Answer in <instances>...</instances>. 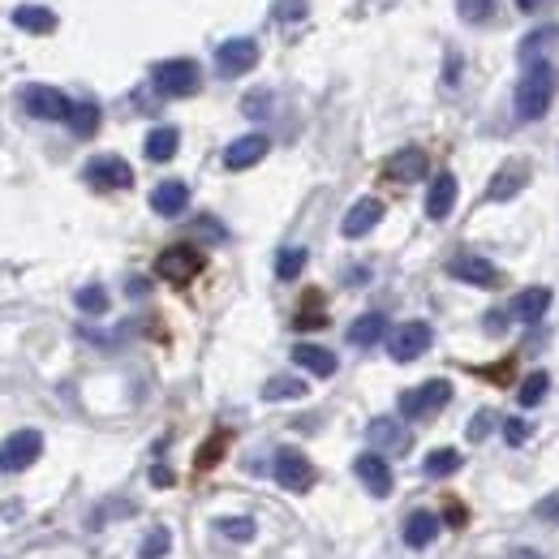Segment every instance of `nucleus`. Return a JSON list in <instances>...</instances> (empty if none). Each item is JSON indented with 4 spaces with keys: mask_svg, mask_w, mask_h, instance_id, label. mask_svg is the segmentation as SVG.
Instances as JSON below:
<instances>
[{
    "mask_svg": "<svg viewBox=\"0 0 559 559\" xmlns=\"http://www.w3.org/2000/svg\"><path fill=\"white\" fill-rule=\"evenodd\" d=\"M555 86H559L555 65H547V61L529 65L525 78L516 82V117H521V121L547 117V108H551V99H555Z\"/></svg>",
    "mask_w": 559,
    "mask_h": 559,
    "instance_id": "obj_1",
    "label": "nucleus"
},
{
    "mask_svg": "<svg viewBox=\"0 0 559 559\" xmlns=\"http://www.w3.org/2000/svg\"><path fill=\"white\" fill-rule=\"evenodd\" d=\"M448 400H452V383L448 379H430L422 387H409V392H400V418L422 422V418H430V413H439Z\"/></svg>",
    "mask_w": 559,
    "mask_h": 559,
    "instance_id": "obj_2",
    "label": "nucleus"
},
{
    "mask_svg": "<svg viewBox=\"0 0 559 559\" xmlns=\"http://www.w3.org/2000/svg\"><path fill=\"white\" fill-rule=\"evenodd\" d=\"M155 78V91L168 95V99H185L198 91V82H203V74H198L194 61H185V56H177V61H160L151 69Z\"/></svg>",
    "mask_w": 559,
    "mask_h": 559,
    "instance_id": "obj_3",
    "label": "nucleus"
},
{
    "mask_svg": "<svg viewBox=\"0 0 559 559\" xmlns=\"http://www.w3.org/2000/svg\"><path fill=\"white\" fill-rule=\"evenodd\" d=\"M155 271H160V280L185 289V284H190L198 271H203V254H198L194 246H168L160 258H155Z\"/></svg>",
    "mask_w": 559,
    "mask_h": 559,
    "instance_id": "obj_4",
    "label": "nucleus"
},
{
    "mask_svg": "<svg viewBox=\"0 0 559 559\" xmlns=\"http://www.w3.org/2000/svg\"><path fill=\"white\" fill-rule=\"evenodd\" d=\"M43 452V435L39 430H13V435L0 443V469L5 473H18V469H31Z\"/></svg>",
    "mask_w": 559,
    "mask_h": 559,
    "instance_id": "obj_5",
    "label": "nucleus"
},
{
    "mask_svg": "<svg viewBox=\"0 0 559 559\" xmlns=\"http://www.w3.org/2000/svg\"><path fill=\"white\" fill-rule=\"evenodd\" d=\"M426 349H430V327L422 319L400 323L396 332L387 336V353H392V362H418Z\"/></svg>",
    "mask_w": 559,
    "mask_h": 559,
    "instance_id": "obj_6",
    "label": "nucleus"
},
{
    "mask_svg": "<svg viewBox=\"0 0 559 559\" xmlns=\"http://www.w3.org/2000/svg\"><path fill=\"white\" fill-rule=\"evenodd\" d=\"M22 104H26V112L31 117H39V121H69V112H74V104L56 91V86H43V82H35V86H26L22 91Z\"/></svg>",
    "mask_w": 559,
    "mask_h": 559,
    "instance_id": "obj_7",
    "label": "nucleus"
},
{
    "mask_svg": "<svg viewBox=\"0 0 559 559\" xmlns=\"http://www.w3.org/2000/svg\"><path fill=\"white\" fill-rule=\"evenodd\" d=\"M254 65H258L254 39H224L220 48H215V69H220L224 78H241V74H250Z\"/></svg>",
    "mask_w": 559,
    "mask_h": 559,
    "instance_id": "obj_8",
    "label": "nucleus"
},
{
    "mask_svg": "<svg viewBox=\"0 0 559 559\" xmlns=\"http://www.w3.org/2000/svg\"><path fill=\"white\" fill-rule=\"evenodd\" d=\"M86 181H91L95 190H129V185H134V168H129L121 155H95V160L86 164Z\"/></svg>",
    "mask_w": 559,
    "mask_h": 559,
    "instance_id": "obj_9",
    "label": "nucleus"
},
{
    "mask_svg": "<svg viewBox=\"0 0 559 559\" xmlns=\"http://www.w3.org/2000/svg\"><path fill=\"white\" fill-rule=\"evenodd\" d=\"M276 482L284 486V491H293V495H306L310 486H314V465L301 452L280 448L276 452Z\"/></svg>",
    "mask_w": 559,
    "mask_h": 559,
    "instance_id": "obj_10",
    "label": "nucleus"
},
{
    "mask_svg": "<svg viewBox=\"0 0 559 559\" xmlns=\"http://www.w3.org/2000/svg\"><path fill=\"white\" fill-rule=\"evenodd\" d=\"M448 276L461 280V284H473V289H499V267L491 263V258H478V254H461L448 263Z\"/></svg>",
    "mask_w": 559,
    "mask_h": 559,
    "instance_id": "obj_11",
    "label": "nucleus"
},
{
    "mask_svg": "<svg viewBox=\"0 0 559 559\" xmlns=\"http://www.w3.org/2000/svg\"><path fill=\"white\" fill-rule=\"evenodd\" d=\"M353 473L362 478V486H366V491L375 495V499H387V495H392V465H387L379 452H362V456H357V461H353Z\"/></svg>",
    "mask_w": 559,
    "mask_h": 559,
    "instance_id": "obj_12",
    "label": "nucleus"
},
{
    "mask_svg": "<svg viewBox=\"0 0 559 559\" xmlns=\"http://www.w3.org/2000/svg\"><path fill=\"white\" fill-rule=\"evenodd\" d=\"M525 185H529V164L525 160H508L491 177V185H486V198H491V203H508V198H516Z\"/></svg>",
    "mask_w": 559,
    "mask_h": 559,
    "instance_id": "obj_13",
    "label": "nucleus"
},
{
    "mask_svg": "<svg viewBox=\"0 0 559 559\" xmlns=\"http://www.w3.org/2000/svg\"><path fill=\"white\" fill-rule=\"evenodd\" d=\"M267 151H271L267 134H246V138L228 142V151H224V168H233V172H246V168H254L258 160H263Z\"/></svg>",
    "mask_w": 559,
    "mask_h": 559,
    "instance_id": "obj_14",
    "label": "nucleus"
},
{
    "mask_svg": "<svg viewBox=\"0 0 559 559\" xmlns=\"http://www.w3.org/2000/svg\"><path fill=\"white\" fill-rule=\"evenodd\" d=\"M379 220H383V203H379V198H357V203L349 207V215H344L340 233L344 237H366Z\"/></svg>",
    "mask_w": 559,
    "mask_h": 559,
    "instance_id": "obj_15",
    "label": "nucleus"
},
{
    "mask_svg": "<svg viewBox=\"0 0 559 559\" xmlns=\"http://www.w3.org/2000/svg\"><path fill=\"white\" fill-rule=\"evenodd\" d=\"M452 207H456V177L452 172H439L426 190V215L430 220H448Z\"/></svg>",
    "mask_w": 559,
    "mask_h": 559,
    "instance_id": "obj_16",
    "label": "nucleus"
},
{
    "mask_svg": "<svg viewBox=\"0 0 559 559\" xmlns=\"http://www.w3.org/2000/svg\"><path fill=\"white\" fill-rule=\"evenodd\" d=\"M185 207H190V185L185 181H160L151 190V211L160 215H181Z\"/></svg>",
    "mask_w": 559,
    "mask_h": 559,
    "instance_id": "obj_17",
    "label": "nucleus"
},
{
    "mask_svg": "<svg viewBox=\"0 0 559 559\" xmlns=\"http://www.w3.org/2000/svg\"><path fill=\"white\" fill-rule=\"evenodd\" d=\"M366 439L375 443V448H383V452H405L409 448V430L400 422H392V418H375V422H370Z\"/></svg>",
    "mask_w": 559,
    "mask_h": 559,
    "instance_id": "obj_18",
    "label": "nucleus"
},
{
    "mask_svg": "<svg viewBox=\"0 0 559 559\" xmlns=\"http://www.w3.org/2000/svg\"><path fill=\"white\" fill-rule=\"evenodd\" d=\"M293 362L301 366V370H310V375H319V379H332L336 375V353H327V349H319V344H297L293 349Z\"/></svg>",
    "mask_w": 559,
    "mask_h": 559,
    "instance_id": "obj_19",
    "label": "nucleus"
},
{
    "mask_svg": "<svg viewBox=\"0 0 559 559\" xmlns=\"http://www.w3.org/2000/svg\"><path fill=\"white\" fill-rule=\"evenodd\" d=\"M435 538H439V516L426 512V508L409 512V521H405V542H409V547L422 551V547H430Z\"/></svg>",
    "mask_w": 559,
    "mask_h": 559,
    "instance_id": "obj_20",
    "label": "nucleus"
},
{
    "mask_svg": "<svg viewBox=\"0 0 559 559\" xmlns=\"http://www.w3.org/2000/svg\"><path fill=\"white\" fill-rule=\"evenodd\" d=\"M387 177H396V181H422L426 177V151L405 147L400 155H392V160H387Z\"/></svg>",
    "mask_w": 559,
    "mask_h": 559,
    "instance_id": "obj_21",
    "label": "nucleus"
},
{
    "mask_svg": "<svg viewBox=\"0 0 559 559\" xmlns=\"http://www.w3.org/2000/svg\"><path fill=\"white\" fill-rule=\"evenodd\" d=\"M9 18H13V26H22V31H31V35H52L56 31V13L43 9V5H18Z\"/></svg>",
    "mask_w": 559,
    "mask_h": 559,
    "instance_id": "obj_22",
    "label": "nucleus"
},
{
    "mask_svg": "<svg viewBox=\"0 0 559 559\" xmlns=\"http://www.w3.org/2000/svg\"><path fill=\"white\" fill-rule=\"evenodd\" d=\"M547 310H551V289H525L521 297L512 301V314L521 323H538Z\"/></svg>",
    "mask_w": 559,
    "mask_h": 559,
    "instance_id": "obj_23",
    "label": "nucleus"
},
{
    "mask_svg": "<svg viewBox=\"0 0 559 559\" xmlns=\"http://www.w3.org/2000/svg\"><path fill=\"white\" fill-rule=\"evenodd\" d=\"M387 336V319L383 314H362L353 327H349V344H357V349H370V344H379Z\"/></svg>",
    "mask_w": 559,
    "mask_h": 559,
    "instance_id": "obj_24",
    "label": "nucleus"
},
{
    "mask_svg": "<svg viewBox=\"0 0 559 559\" xmlns=\"http://www.w3.org/2000/svg\"><path fill=\"white\" fill-rule=\"evenodd\" d=\"M177 147H181V134L172 125H160V129H151V134H147V160H155V164L172 160Z\"/></svg>",
    "mask_w": 559,
    "mask_h": 559,
    "instance_id": "obj_25",
    "label": "nucleus"
},
{
    "mask_svg": "<svg viewBox=\"0 0 559 559\" xmlns=\"http://www.w3.org/2000/svg\"><path fill=\"white\" fill-rule=\"evenodd\" d=\"M456 469H461V452L456 448H435L426 456V465H422L426 478H448V473H456Z\"/></svg>",
    "mask_w": 559,
    "mask_h": 559,
    "instance_id": "obj_26",
    "label": "nucleus"
},
{
    "mask_svg": "<svg viewBox=\"0 0 559 559\" xmlns=\"http://www.w3.org/2000/svg\"><path fill=\"white\" fill-rule=\"evenodd\" d=\"M301 396H306V383L293 375H276L263 383V400H301Z\"/></svg>",
    "mask_w": 559,
    "mask_h": 559,
    "instance_id": "obj_27",
    "label": "nucleus"
},
{
    "mask_svg": "<svg viewBox=\"0 0 559 559\" xmlns=\"http://www.w3.org/2000/svg\"><path fill=\"white\" fill-rule=\"evenodd\" d=\"M69 129H74L78 138H91L99 129V108L95 104H74V112H69Z\"/></svg>",
    "mask_w": 559,
    "mask_h": 559,
    "instance_id": "obj_28",
    "label": "nucleus"
},
{
    "mask_svg": "<svg viewBox=\"0 0 559 559\" xmlns=\"http://www.w3.org/2000/svg\"><path fill=\"white\" fill-rule=\"evenodd\" d=\"M215 529H220L224 538H233V542H250L254 538V521H250V516H220Z\"/></svg>",
    "mask_w": 559,
    "mask_h": 559,
    "instance_id": "obj_29",
    "label": "nucleus"
},
{
    "mask_svg": "<svg viewBox=\"0 0 559 559\" xmlns=\"http://www.w3.org/2000/svg\"><path fill=\"white\" fill-rule=\"evenodd\" d=\"M559 39V26H542V31H534V35H529L525 43H521V61L525 65H534V56L542 52V48H547V43H555Z\"/></svg>",
    "mask_w": 559,
    "mask_h": 559,
    "instance_id": "obj_30",
    "label": "nucleus"
},
{
    "mask_svg": "<svg viewBox=\"0 0 559 559\" xmlns=\"http://www.w3.org/2000/svg\"><path fill=\"white\" fill-rule=\"evenodd\" d=\"M301 267H306V250H301V246L280 250V258H276V276H280V280H297Z\"/></svg>",
    "mask_w": 559,
    "mask_h": 559,
    "instance_id": "obj_31",
    "label": "nucleus"
},
{
    "mask_svg": "<svg viewBox=\"0 0 559 559\" xmlns=\"http://www.w3.org/2000/svg\"><path fill=\"white\" fill-rule=\"evenodd\" d=\"M547 387H551V379L542 375V370H534V375H529V379L521 383V405H525V409H534L538 400L547 396Z\"/></svg>",
    "mask_w": 559,
    "mask_h": 559,
    "instance_id": "obj_32",
    "label": "nucleus"
},
{
    "mask_svg": "<svg viewBox=\"0 0 559 559\" xmlns=\"http://www.w3.org/2000/svg\"><path fill=\"white\" fill-rule=\"evenodd\" d=\"M224 448H228V435H211V439L203 443V452L194 456V469H211V465L224 456Z\"/></svg>",
    "mask_w": 559,
    "mask_h": 559,
    "instance_id": "obj_33",
    "label": "nucleus"
},
{
    "mask_svg": "<svg viewBox=\"0 0 559 559\" xmlns=\"http://www.w3.org/2000/svg\"><path fill=\"white\" fill-rule=\"evenodd\" d=\"M78 310H86V314H104V310H108V293L99 289V284H86V289L78 293Z\"/></svg>",
    "mask_w": 559,
    "mask_h": 559,
    "instance_id": "obj_34",
    "label": "nucleus"
},
{
    "mask_svg": "<svg viewBox=\"0 0 559 559\" xmlns=\"http://www.w3.org/2000/svg\"><path fill=\"white\" fill-rule=\"evenodd\" d=\"M168 547H172V538H168V529H151L147 534V542H142V559H164L168 555Z\"/></svg>",
    "mask_w": 559,
    "mask_h": 559,
    "instance_id": "obj_35",
    "label": "nucleus"
},
{
    "mask_svg": "<svg viewBox=\"0 0 559 559\" xmlns=\"http://www.w3.org/2000/svg\"><path fill=\"white\" fill-rule=\"evenodd\" d=\"M456 9H461L465 22H486L495 13V0H456Z\"/></svg>",
    "mask_w": 559,
    "mask_h": 559,
    "instance_id": "obj_36",
    "label": "nucleus"
},
{
    "mask_svg": "<svg viewBox=\"0 0 559 559\" xmlns=\"http://www.w3.org/2000/svg\"><path fill=\"white\" fill-rule=\"evenodd\" d=\"M314 301H319V293H310V297H306V310L297 314V327H301V332H310V327H323V323H327L323 314L314 310Z\"/></svg>",
    "mask_w": 559,
    "mask_h": 559,
    "instance_id": "obj_37",
    "label": "nucleus"
},
{
    "mask_svg": "<svg viewBox=\"0 0 559 559\" xmlns=\"http://www.w3.org/2000/svg\"><path fill=\"white\" fill-rule=\"evenodd\" d=\"M276 18H280V22L306 18V0H276Z\"/></svg>",
    "mask_w": 559,
    "mask_h": 559,
    "instance_id": "obj_38",
    "label": "nucleus"
},
{
    "mask_svg": "<svg viewBox=\"0 0 559 559\" xmlns=\"http://www.w3.org/2000/svg\"><path fill=\"white\" fill-rule=\"evenodd\" d=\"M504 439L512 443V448H521V443L529 439V426H525L521 418H508V422H504Z\"/></svg>",
    "mask_w": 559,
    "mask_h": 559,
    "instance_id": "obj_39",
    "label": "nucleus"
},
{
    "mask_svg": "<svg viewBox=\"0 0 559 559\" xmlns=\"http://www.w3.org/2000/svg\"><path fill=\"white\" fill-rule=\"evenodd\" d=\"M538 521H559V495H547V499H538Z\"/></svg>",
    "mask_w": 559,
    "mask_h": 559,
    "instance_id": "obj_40",
    "label": "nucleus"
},
{
    "mask_svg": "<svg viewBox=\"0 0 559 559\" xmlns=\"http://www.w3.org/2000/svg\"><path fill=\"white\" fill-rule=\"evenodd\" d=\"M491 422H495V413H478V418L469 422V439H486V430H491Z\"/></svg>",
    "mask_w": 559,
    "mask_h": 559,
    "instance_id": "obj_41",
    "label": "nucleus"
},
{
    "mask_svg": "<svg viewBox=\"0 0 559 559\" xmlns=\"http://www.w3.org/2000/svg\"><path fill=\"white\" fill-rule=\"evenodd\" d=\"M443 508H448V525H456V529H461V525L469 521V512H465V504H461V499H448V504H443Z\"/></svg>",
    "mask_w": 559,
    "mask_h": 559,
    "instance_id": "obj_42",
    "label": "nucleus"
},
{
    "mask_svg": "<svg viewBox=\"0 0 559 559\" xmlns=\"http://www.w3.org/2000/svg\"><path fill=\"white\" fill-rule=\"evenodd\" d=\"M241 108H246L250 117H254V112H263V108H267V95H263V91H258V95H250V99H246V104H241Z\"/></svg>",
    "mask_w": 559,
    "mask_h": 559,
    "instance_id": "obj_43",
    "label": "nucleus"
},
{
    "mask_svg": "<svg viewBox=\"0 0 559 559\" xmlns=\"http://www.w3.org/2000/svg\"><path fill=\"white\" fill-rule=\"evenodd\" d=\"M151 482H155V486H172V473L160 465V469H151Z\"/></svg>",
    "mask_w": 559,
    "mask_h": 559,
    "instance_id": "obj_44",
    "label": "nucleus"
},
{
    "mask_svg": "<svg viewBox=\"0 0 559 559\" xmlns=\"http://www.w3.org/2000/svg\"><path fill=\"white\" fill-rule=\"evenodd\" d=\"M508 559H542V555H538V551H529V547H512Z\"/></svg>",
    "mask_w": 559,
    "mask_h": 559,
    "instance_id": "obj_45",
    "label": "nucleus"
},
{
    "mask_svg": "<svg viewBox=\"0 0 559 559\" xmlns=\"http://www.w3.org/2000/svg\"><path fill=\"white\" fill-rule=\"evenodd\" d=\"M516 5H521L525 13H538V5H542V0H516Z\"/></svg>",
    "mask_w": 559,
    "mask_h": 559,
    "instance_id": "obj_46",
    "label": "nucleus"
}]
</instances>
